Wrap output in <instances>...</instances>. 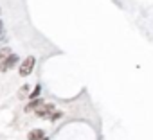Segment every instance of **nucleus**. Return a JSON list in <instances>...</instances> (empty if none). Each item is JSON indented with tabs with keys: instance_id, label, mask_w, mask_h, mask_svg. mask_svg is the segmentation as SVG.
I'll list each match as a JSON object with an SVG mask.
<instances>
[{
	"instance_id": "1",
	"label": "nucleus",
	"mask_w": 153,
	"mask_h": 140,
	"mask_svg": "<svg viewBox=\"0 0 153 140\" xmlns=\"http://www.w3.org/2000/svg\"><path fill=\"white\" fill-rule=\"evenodd\" d=\"M34 66H36V57H34V56H27L25 59H22V63H20V66H18V74H20L22 77H29V76L33 74Z\"/></svg>"
},
{
	"instance_id": "2",
	"label": "nucleus",
	"mask_w": 153,
	"mask_h": 140,
	"mask_svg": "<svg viewBox=\"0 0 153 140\" xmlns=\"http://www.w3.org/2000/svg\"><path fill=\"white\" fill-rule=\"evenodd\" d=\"M18 63H22V61H20V56L13 52L9 57H6L4 61H0V72H2V74L9 72V70H13V68H15Z\"/></svg>"
},
{
	"instance_id": "3",
	"label": "nucleus",
	"mask_w": 153,
	"mask_h": 140,
	"mask_svg": "<svg viewBox=\"0 0 153 140\" xmlns=\"http://www.w3.org/2000/svg\"><path fill=\"white\" fill-rule=\"evenodd\" d=\"M54 111H56V104L51 102V104H42L34 113H36V117H40V119H47V120H49V117H51Z\"/></svg>"
},
{
	"instance_id": "4",
	"label": "nucleus",
	"mask_w": 153,
	"mask_h": 140,
	"mask_svg": "<svg viewBox=\"0 0 153 140\" xmlns=\"http://www.w3.org/2000/svg\"><path fill=\"white\" fill-rule=\"evenodd\" d=\"M45 136H47V135H45V131H43V129H40V127H38V129H33V131H29V133H27V138H29V140H43Z\"/></svg>"
},
{
	"instance_id": "5",
	"label": "nucleus",
	"mask_w": 153,
	"mask_h": 140,
	"mask_svg": "<svg viewBox=\"0 0 153 140\" xmlns=\"http://www.w3.org/2000/svg\"><path fill=\"white\" fill-rule=\"evenodd\" d=\"M42 104H45V102H43V99H34V101H29V104H25L24 111H36Z\"/></svg>"
},
{
	"instance_id": "6",
	"label": "nucleus",
	"mask_w": 153,
	"mask_h": 140,
	"mask_svg": "<svg viewBox=\"0 0 153 140\" xmlns=\"http://www.w3.org/2000/svg\"><path fill=\"white\" fill-rule=\"evenodd\" d=\"M13 54V50H11V47H0V61H4L6 57H9Z\"/></svg>"
},
{
	"instance_id": "7",
	"label": "nucleus",
	"mask_w": 153,
	"mask_h": 140,
	"mask_svg": "<svg viewBox=\"0 0 153 140\" xmlns=\"http://www.w3.org/2000/svg\"><path fill=\"white\" fill-rule=\"evenodd\" d=\"M40 94H42V86H40V85H36V86H34V90H31V94H29V99H31V101H34V99H40Z\"/></svg>"
},
{
	"instance_id": "8",
	"label": "nucleus",
	"mask_w": 153,
	"mask_h": 140,
	"mask_svg": "<svg viewBox=\"0 0 153 140\" xmlns=\"http://www.w3.org/2000/svg\"><path fill=\"white\" fill-rule=\"evenodd\" d=\"M29 94H31V86H29V85H24V86L20 88V92H18V97L24 99V97H29Z\"/></svg>"
},
{
	"instance_id": "9",
	"label": "nucleus",
	"mask_w": 153,
	"mask_h": 140,
	"mask_svg": "<svg viewBox=\"0 0 153 140\" xmlns=\"http://www.w3.org/2000/svg\"><path fill=\"white\" fill-rule=\"evenodd\" d=\"M61 117H63V113H61V111H54V113L49 117V120H51V122H56V120H59Z\"/></svg>"
},
{
	"instance_id": "10",
	"label": "nucleus",
	"mask_w": 153,
	"mask_h": 140,
	"mask_svg": "<svg viewBox=\"0 0 153 140\" xmlns=\"http://www.w3.org/2000/svg\"><path fill=\"white\" fill-rule=\"evenodd\" d=\"M7 32H6V29L4 31H0V45H4V43H7Z\"/></svg>"
},
{
	"instance_id": "11",
	"label": "nucleus",
	"mask_w": 153,
	"mask_h": 140,
	"mask_svg": "<svg viewBox=\"0 0 153 140\" xmlns=\"http://www.w3.org/2000/svg\"><path fill=\"white\" fill-rule=\"evenodd\" d=\"M0 31H4V20L0 18Z\"/></svg>"
},
{
	"instance_id": "12",
	"label": "nucleus",
	"mask_w": 153,
	"mask_h": 140,
	"mask_svg": "<svg viewBox=\"0 0 153 140\" xmlns=\"http://www.w3.org/2000/svg\"><path fill=\"white\" fill-rule=\"evenodd\" d=\"M43 140H49V138H47V136H45V138H43Z\"/></svg>"
}]
</instances>
